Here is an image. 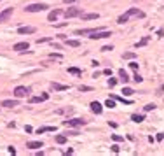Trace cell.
I'll use <instances>...</instances> for the list:
<instances>
[{
  "instance_id": "obj_1",
  "label": "cell",
  "mask_w": 164,
  "mask_h": 156,
  "mask_svg": "<svg viewBox=\"0 0 164 156\" xmlns=\"http://www.w3.org/2000/svg\"><path fill=\"white\" fill-rule=\"evenodd\" d=\"M131 16H134V18H145V12H143V11H140L138 7H131V9H128L124 14H121L119 18H117V23H119V25L128 23V19H129Z\"/></svg>"
},
{
  "instance_id": "obj_2",
  "label": "cell",
  "mask_w": 164,
  "mask_h": 156,
  "mask_svg": "<svg viewBox=\"0 0 164 156\" xmlns=\"http://www.w3.org/2000/svg\"><path fill=\"white\" fill-rule=\"evenodd\" d=\"M63 125H65V126H70V128H79V126H84V125H86V119H80V118H75V119H65Z\"/></svg>"
},
{
  "instance_id": "obj_3",
  "label": "cell",
  "mask_w": 164,
  "mask_h": 156,
  "mask_svg": "<svg viewBox=\"0 0 164 156\" xmlns=\"http://www.w3.org/2000/svg\"><path fill=\"white\" fill-rule=\"evenodd\" d=\"M49 5H45V4H32V5H26L25 11L26 12H40V11H47Z\"/></svg>"
},
{
  "instance_id": "obj_4",
  "label": "cell",
  "mask_w": 164,
  "mask_h": 156,
  "mask_svg": "<svg viewBox=\"0 0 164 156\" xmlns=\"http://www.w3.org/2000/svg\"><path fill=\"white\" fill-rule=\"evenodd\" d=\"M112 35V32H108V30H100V32H94L92 35H89V39H92V40H100V39H108Z\"/></svg>"
},
{
  "instance_id": "obj_5",
  "label": "cell",
  "mask_w": 164,
  "mask_h": 156,
  "mask_svg": "<svg viewBox=\"0 0 164 156\" xmlns=\"http://www.w3.org/2000/svg\"><path fill=\"white\" fill-rule=\"evenodd\" d=\"M80 14H82L80 7H68V9L65 11V18H66V19H70V18H75V16H80Z\"/></svg>"
},
{
  "instance_id": "obj_6",
  "label": "cell",
  "mask_w": 164,
  "mask_h": 156,
  "mask_svg": "<svg viewBox=\"0 0 164 156\" xmlns=\"http://www.w3.org/2000/svg\"><path fill=\"white\" fill-rule=\"evenodd\" d=\"M26 93H28V88H25V86H18L16 90H14V97H16V98L26 97Z\"/></svg>"
},
{
  "instance_id": "obj_7",
  "label": "cell",
  "mask_w": 164,
  "mask_h": 156,
  "mask_svg": "<svg viewBox=\"0 0 164 156\" xmlns=\"http://www.w3.org/2000/svg\"><path fill=\"white\" fill-rule=\"evenodd\" d=\"M12 7H9V9H5V11H2V12H0V23H4V21H7L11 16H12Z\"/></svg>"
},
{
  "instance_id": "obj_8",
  "label": "cell",
  "mask_w": 164,
  "mask_h": 156,
  "mask_svg": "<svg viewBox=\"0 0 164 156\" xmlns=\"http://www.w3.org/2000/svg\"><path fill=\"white\" fill-rule=\"evenodd\" d=\"M100 30H105V28H84V30H77L75 35H87V33H94V32H100Z\"/></svg>"
},
{
  "instance_id": "obj_9",
  "label": "cell",
  "mask_w": 164,
  "mask_h": 156,
  "mask_svg": "<svg viewBox=\"0 0 164 156\" xmlns=\"http://www.w3.org/2000/svg\"><path fill=\"white\" fill-rule=\"evenodd\" d=\"M91 110H92L94 114H101V112H103V107H101L100 102H91Z\"/></svg>"
},
{
  "instance_id": "obj_10",
  "label": "cell",
  "mask_w": 164,
  "mask_h": 156,
  "mask_svg": "<svg viewBox=\"0 0 164 156\" xmlns=\"http://www.w3.org/2000/svg\"><path fill=\"white\" fill-rule=\"evenodd\" d=\"M47 98H49L47 93H44V95H40V97H32V98H30V104H38V102H44V100H47Z\"/></svg>"
},
{
  "instance_id": "obj_11",
  "label": "cell",
  "mask_w": 164,
  "mask_h": 156,
  "mask_svg": "<svg viewBox=\"0 0 164 156\" xmlns=\"http://www.w3.org/2000/svg\"><path fill=\"white\" fill-rule=\"evenodd\" d=\"M28 48H30L28 42H18V44H14V51H25Z\"/></svg>"
},
{
  "instance_id": "obj_12",
  "label": "cell",
  "mask_w": 164,
  "mask_h": 156,
  "mask_svg": "<svg viewBox=\"0 0 164 156\" xmlns=\"http://www.w3.org/2000/svg\"><path fill=\"white\" fill-rule=\"evenodd\" d=\"M51 88L54 91H65V90H68L66 84H58V82H51Z\"/></svg>"
},
{
  "instance_id": "obj_13",
  "label": "cell",
  "mask_w": 164,
  "mask_h": 156,
  "mask_svg": "<svg viewBox=\"0 0 164 156\" xmlns=\"http://www.w3.org/2000/svg\"><path fill=\"white\" fill-rule=\"evenodd\" d=\"M44 144L42 142H38V140H30V142H26V147L28 149H38V147H42Z\"/></svg>"
},
{
  "instance_id": "obj_14",
  "label": "cell",
  "mask_w": 164,
  "mask_h": 156,
  "mask_svg": "<svg viewBox=\"0 0 164 156\" xmlns=\"http://www.w3.org/2000/svg\"><path fill=\"white\" fill-rule=\"evenodd\" d=\"M2 105H4V107H7V109H12V107L19 105V102H18V100H4V102H2Z\"/></svg>"
},
{
  "instance_id": "obj_15",
  "label": "cell",
  "mask_w": 164,
  "mask_h": 156,
  "mask_svg": "<svg viewBox=\"0 0 164 156\" xmlns=\"http://www.w3.org/2000/svg\"><path fill=\"white\" fill-rule=\"evenodd\" d=\"M80 16H82L84 21H87V19H98V18H100L98 12H89V14H80Z\"/></svg>"
},
{
  "instance_id": "obj_16",
  "label": "cell",
  "mask_w": 164,
  "mask_h": 156,
  "mask_svg": "<svg viewBox=\"0 0 164 156\" xmlns=\"http://www.w3.org/2000/svg\"><path fill=\"white\" fill-rule=\"evenodd\" d=\"M35 28L33 27H19L18 28V33H33Z\"/></svg>"
},
{
  "instance_id": "obj_17",
  "label": "cell",
  "mask_w": 164,
  "mask_h": 156,
  "mask_svg": "<svg viewBox=\"0 0 164 156\" xmlns=\"http://www.w3.org/2000/svg\"><path fill=\"white\" fill-rule=\"evenodd\" d=\"M65 44H66V46H70V48H79L80 46V42L79 40H74V39H65Z\"/></svg>"
},
{
  "instance_id": "obj_18",
  "label": "cell",
  "mask_w": 164,
  "mask_h": 156,
  "mask_svg": "<svg viewBox=\"0 0 164 156\" xmlns=\"http://www.w3.org/2000/svg\"><path fill=\"white\" fill-rule=\"evenodd\" d=\"M59 14H61V11H59V9H56V11H51V12H49V16H47V19H49V21H56Z\"/></svg>"
},
{
  "instance_id": "obj_19",
  "label": "cell",
  "mask_w": 164,
  "mask_h": 156,
  "mask_svg": "<svg viewBox=\"0 0 164 156\" xmlns=\"http://www.w3.org/2000/svg\"><path fill=\"white\" fill-rule=\"evenodd\" d=\"M119 77L122 79V82H124V84L129 81V77H128V74H126V70H124V69H121V70H119Z\"/></svg>"
},
{
  "instance_id": "obj_20",
  "label": "cell",
  "mask_w": 164,
  "mask_h": 156,
  "mask_svg": "<svg viewBox=\"0 0 164 156\" xmlns=\"http://www.w3.org/2000/svg\"><path fill=\"white\" fill-rule=\"evenodd\" d=\"M56 130V126H42V128H38L37 130V133H44V131H54Z\"/></svg>"
},
{
  "instance_id": "obj_21",
  "label": "cell",
  "mask_w": 164,
  "mask_h": 156,
  "mask_svg": "<svg viewBox=\"0 0 164 156\" xmlns=\"http://www.w3.org/2000/svg\"><path fill=\"white\" fill-rule=\"evenodd\" d=\"M68 74H74V76H80V74H82V70H80V69H77V67H70V69H68Z\"/></svg>"
},
{
  "instance_id": "obj_22",
  "label": "cell",
  "mask_w": 164,
  "mask_h": 156,
  "mask_svg": "<svg viewBox=\"0 0 164 156\" xmlns=\"http://www.w3.org/2000/svg\"><path fill=\"white\" fill-rule=\"evenodd\" d=\"M133 93H134L133 88H128V86H126V88H122V95H124V97H131Z\"/></svg>"
},
{
  "instance_id": "obj_23",
  "label": "cell",
  "mask_w": 164,
  "mask_h": 156,
  "mask_svg": "<svg viewBox=\"0 0 164 156\" xmlns=\"http://www.w3.org/2000/svg\"><path fill=\"white\" fill-rule=\"evenodd\" d=\"M131 119H133L134 123H142L145 118H143V116H140V114H133V116H131Z\"/></svg>"
},
{
  "instance_id": "obj_24",
  "label": "cell",
  "mask_w": 164,
  "mask_h": 156,
  "mask_svg": "<svg viewBox=\"0 0 164 156\" xmlns=\"http://www.w3.org/2000/svg\"><path fill=\"white\" fill-rule=\"evenodd\" d=\"M72 110H74L72 107H66V109H58V110H56V114H65V112H72Z\"/></svg>"
},
{
  "instance_id": "obj_25",
  "label": "cell",
  "mask_w": 164,
  "mask_h": 156,
  "mask_svg": "<svg viewBox=\"0 0 164 156\" xmlns=\"http://www.w3.org/2000/svg\"><path fill=\"white\" fill-rule=\"evenodd\" d=\"M122 58H124V60H134V58H136V54H134V53H124V54H122Z\"/></svg>"
},
{
  "instance_id": "obj_26",
  "label": "cell",
  "mask_w": 164,
  "mask_h": 156,
  "mask_svg": "<svg viewBox=\"0 0 164 156\" xmlns=\"http://www.w3.org/2000/svg\"><path fill=\"white\" fill-rule=\"evenodd\" d=\"M105 105H107L108 109H113V107H115V100H113V98H108V100L105 102Z\"/></svg>"
},
{
  "instance_id": "obj_27",
  "label": "cell",
  "mask_w": 164,
  "mask_h": 156,
  "mask_svg": "<svg viewBox=\"0 0 164 156\" xmlns=\"http://www.w3.org/2000/svg\"><path fill=\"white\" fill-rule=\"evenodd\" d=\"M56 142L58 144H65L66 142V135H56Z\"/></svg>"
},
{
  "instance_id": "obj_28",
  "label": "cell",
  "mask_w": 164,
  "mask_h": 156,
  "mask_svg": "<svg viewBox=\"0 0 164 156\" xmlns=\"http://www.w3.org/2000/svg\"><path fill=\"white\" fill-rule=\"evenodd\" d=\"M147 42H148V37H145V39H142V40H140V42L136 44V48H142V46H145Z\"/></svg>"
},
{
  "instance_id": "obj_29",
  "label": "cell",
  "mask_w": 164,
  "mask_h": 156,
  "mask_svg": "<svg viewBox=\"0 0 164 156\" xmlns=\"http://www.w3.org/2000/svg\"><path fill=\"white\" fill-rule=\"evenodd\" d=\"M79 90L86 93V91H92V88H91V86H80V88H79Z\"/></svg>"
},
{
  "instance_id": "obj_30",
  "label": "cell",
  "mask_w": 164,
  "mask_h": 156,
  "mask_svg": "<svg viewBox=\"0 0 164 156\" xmlns=\"http://www.w3.org/2000/svg\"><path fill=\"white\" fill-rule=\"evenodd\" d=\"M112 139H113L115 142H121V140H122V137H121V135H115V133L112 135Z\"/></svg>"
},
{
  "instance_id": "obj_31",
  "label": "cell",
  "mask_w": 164,
  "mask_h": 156,
  "mask_svg": "<svg viewBox=\"0 0 164 156\" xmlns=\"http://www.w3.org/2000/svg\"><path fill=\"white\" fill-rule=\"evenodd\" d=\"M129 67H131L133 70H138V63H136V61H131V63H129Z\"/></svg>"
},
{
  "instance_id": "obj_32",
  "label": "cell",
  "mask_w": 164,
  "mask_h": 156,
  "mask_svg": "<svg viewBox=\"0 0 164 156\" xmlns=\"http://www.w3.org/2000/svg\"><path fill=\"white\" fill-rule=\"evenodd\" d=\"M143 81V77L142 76H138V74H134V82H142Z\"/></svg>"
},
{
  "instance_id": "obj_33",
  "label": "cell",
  "mask_w": 164,
  "mask_h": 156,
  "mask_svg": "<svg viewBox=\"0 0 164 156\" xmlns=\"http://www.w3.org/2000/svg\"><path fill=\"white\" fill-rule=\"evenodd\" d=\"M115 84H117V81H115V79H108V86H110V88H113Z\"/></svg>"
},
{
  "instance_id": "obj_34",
  "label": "cell",
  "mask_w": 164,
  "mask_h": 156,
  "mask_svg": "<svg viewBox=\"0 0 164 156\" xmlns=\"http://www.w3.org/2000/svg\"><path fill=\"white\" fill-rule=\"evenodd\" d=\"M155 109V105L154 104H148V105H145V110H154Z\"/></svg>"
},
{
  "instance_id": "obj_35",
  "label": "cell",
  "mask_w": 164,
  "mask_h": 156,
  "mask_svg": "<svg viewBox=\"0 0 164 156\" xmlns=\"http://www.w3.org/2000/svg\"><path fill=\"white\" fill-rule=\"evenodd\" d=\"M112 49H113L112 46H103V48H101V51H112Z\"/></svg>"
},
{
  "instance_id": "obj_36",
  "label": "cell",
  "mask_w": 164,
  "mask_h": 156,
  "mask_svg": "<svg viewBox=\"0 0 164 156\" xmlns=\"http://www.w3.org/2000/svg\"><path fill=\"white\" fill-rule=\"evenodd\" d=\"M49 56H51V58H61V54H59V53H51Z\"/></svg>"
},
{
  "instance_id": "obj_37",
  "label": "cell",
  "mask_w": 164,
  "mask_h": 156,
  "mask_svg": "<svg viewBox=\"0 0 164 156\" xmlns=\"http://www.w3.org/2000/svg\"><path fill=\"white\" fill-rule=\"evenodd\" d=\"M103 74H105V76H110V74H112V69H105Z\"/></svg>"
},
{
  "instance_id": "obj_38",
  "label": "cell",
  "mask_w": 164,
  "mask_h": 156,
  "mask_svg": "<svg viewBox=\"0 0 164 156\" xmlns=\"http://www.w3.org/2000/svg\"><path fill=\"white\" fill-rule=\"evenodd\" d=\"M155 139H157V140H162V139H164V133H157Z\"/></svg>"
},
{
  "instance_id": "obj_39",
  "label": "cell",
  "mask_w": 164,
  "mask_h": 156,
  "mask_svg": "<svg viewBox=\"0 0 164 156\" xmlns=\"http://www.w3.org/2000/svg\"><path fill=\"white\" fill-rule=\"evenodd\" d=\"M112 151L113 153H119V146H112Z\"/></svg>"
},
{
  "instance_id": "obj_40",
  "label": "cell",
  "mask_w": 164,
  "mask_h": 156,
  "mask_svg": "<svg viewBox=\"0 0 164 156\" xmlns=\"http://www.w3.org/2000/svg\"><path fill=\"white\" fill-rule=\"evenodd\" d=\"M25 130H26L28 133H32V131H33V128H32V126H25Z\"/></svg>"
},
{
  "instance_id": "obj_41",
  "label": "cell",
  "mask_w": 164,
  "mask_h": 156,
  "mask_svg": "<svg viewBox=\"0 0 164 156\" xmlns=\"http://www.w3.org/2000/svg\"><path fill=\"white\" fill-rule=\"evenodd\" d=\"M9 153H11V154H16V149H14L12 146H11V147H9Z\"/></svg>"
},
{
  "instance_id": "obj_42",
  "label": "cell",
  "mask_w": 164,
  "mask_h": 156,
  "mask_svg": "<svg viewBox=\"0 0 164 156\" xmlns=\"http://www.w3.org/2000/svg\"><path fill=\"white\" fill-rule=\"evenodd\" d=\"M75 0H65V4H74Z\"/></svg>"
}]
</instances>
